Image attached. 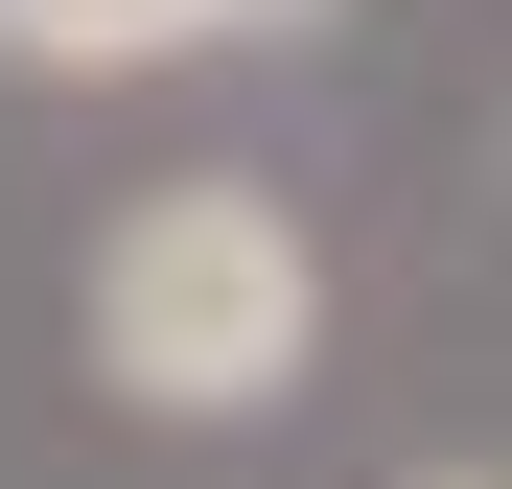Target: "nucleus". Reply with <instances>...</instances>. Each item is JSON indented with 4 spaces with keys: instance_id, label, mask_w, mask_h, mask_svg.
Here are the masks:
<instances>
[{
    "instance_id": "obj_1",
    "label": "nucleus",
    "mask_w": 512,
    "mask_h": 489,
    "mask_svg": "<svg viewBox=\"0 0 512 489\" xmlns=\"http://www.w3.org/2000/svg\"><path fill=\"white\" fill-rule=\"evenodd\" d=\"M326 350V257H303V210L280 187H140L94 233V373L140 396V420H280Z\"/></svg>"
},
{
    "instance_id": "obj_2",
    "label": "nucleus",
    "mask_w": 512,
    "mask_h": 489,
    "mask_svg": "<svg viewBox=\"0 0 512 489\" xmlns=\"http://www.w3.org/2000/svg\"><path fill=\"white\" fill-rule=\"evenodd\" d=\"M163 47H210L187 0H0V70H70V94H117V70H163Z\"/></svg>"
},
{
    "instance_id": "obj_3",
    "label": "nucleus",
    "mask_w": 512,
    "mask_h": 489,
    "mask_svg": "<svg viewBox=\"0 0 512 489\" xmlns=\"http://www.w3.org/2000/svg\"><path fill=\"white\" fill-rule=\"evenodd\" d=\"M210 47H303V24H350V0H187Z\"/></svg>"
},
{
    "instance_id": "obj_4",
    "label": "nucleus",
    "mask_w": 512,
    "mask_h": 489,
    "mask_svg": "<svg viewBox=\"0 0 512 489\" xmlns=\"http://www.w3.org/2000/svg\"><path fill=\"white\" fill-rule=\"evenodd\" d=\"M419 489H489V466H419Z\"/></svg>"
}]
</instances>
